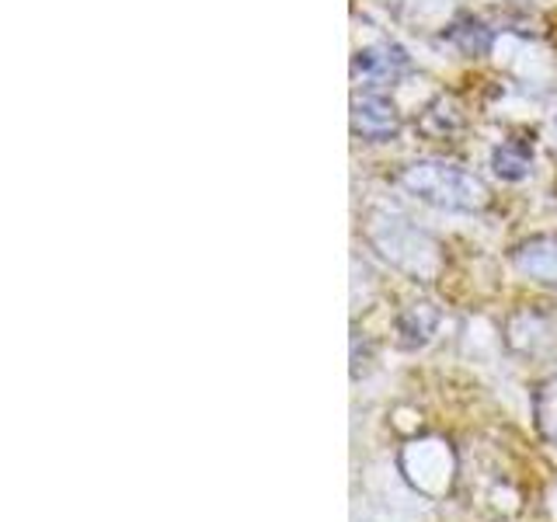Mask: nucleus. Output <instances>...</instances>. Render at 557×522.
<instances>
[{
    "mask_svg": "<svg viewBox=\"0 0 557 522\" xmlns=\"http://www.w3.org/2000/svg\"><path fill=\"white\" fill-rule=\"evenodd\" d=\"M400 188L429 206L453 209V213H478L487 202V188L478 174L449 161H414L400 171Z\"/></svg>",
    "mask_w": 557,
    "mask_h": 522,
    "instance_id": "1",
    "label": "nucleus"
},
{
    "mask_svg": "<svg viewBox=\"0 0 557 522\" xmlns=\"http://www.w3.org/2000/svg\"><path fill=\"white\" fill-rule=\"evenodd\" d=\"M348 119H352V133L370 139V144H383V139H394L400 133V112L383 95H356Z\"/></svg>",
    "mask_w": 557,
    "mask_h": 522,
    "instance_id": "2",
    "label": "nucleus"
},
{
    "mask_svg": "<svg viewBox=\"0 0 557 522\" xmlns=\"http://www.w3.org/2000/svg\"><path fill=\"white\" fill-rule=\"evenodd\" d=\"M373 240L383 248V254H387L391 261H397V265H405L414 272L411 258L414 254L418 261H422V251H432V244L425 234H418L414 226H408V220H397V216H380L373 223Z\"/></svg>",
    "mask_w": 557,
    "mask_h": 522,
    "instance_id": "3",
    "label": "nucleus"
},
{
    "mask_svg": "<svg viewBox=\"0 0 557 522\" xmlns=\"http://www.w3.org/2000/svg\"><path fill=\"white\" fill-rule=\"evenodd\" d=\"M408 70V57L400 52L397 46L383 42V46H370V49H359L356 60H352V74L356 80H370V84H391Z\"/></svg>",
    "mask_w": 557,
    "mask_h": 522,
    "instance_id": "4",
    "label": "nucleus"
},
{
    "mask_svg": "<svg viewBox=\"0 0 557 522\" xmlns=\"http://www.w3.org/2000/svg\"><path fill=\"white\" fill-rule=\"evenodd\" d=\"M516 265L540 278V283L557 286V237H533L516 251Z\"/></svg>",
    "mask_w": 557,
    "mask_h": 522,
    "instance_id": "5",
    "label": "nucleus"
},
{
    "mask_svg": "<svg viewBox=\"0 0 557 522\" xmlns=\"http://www.w3.org/2000/svg\"><path fill=\"white\" fill-rule=\"evenodd\" d=\"M530 164H533V150L522 144V139H505V144L492 153V167H495L498 178H505V182L527 178Z\"/></svg>",
    "mask_w": 557,
    "mask_h": 522,
    "instance_id": "6",
    "label": "nucleus"
},
{
    "mask_svg": "<svg viewBox=\"0 0 557 522\" xmlns=\"http://www.w3.org/2000/svg\"><path fill=\"white\" fill-rule=\"evenodd\" d=\"M449 39L457 42L467 57H481V52H487V46H492V35H487L484 25L478 22H467V25H457L449 32Z\"/></svg>",
    "mask_w": 557,
    "mask_h": 522,
    "instance_id": "7",
    "label": "nucleus"
}]
</instances>
